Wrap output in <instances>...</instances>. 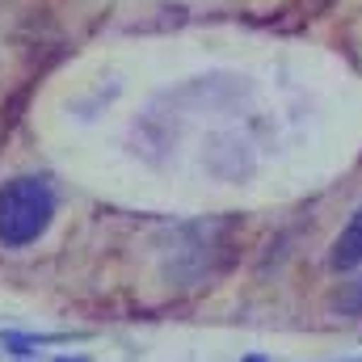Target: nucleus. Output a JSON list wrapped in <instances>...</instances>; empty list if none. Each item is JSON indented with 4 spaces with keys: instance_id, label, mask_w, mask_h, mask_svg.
<instances>
[{
    "instance_id": "f03ea898",
    "label": "nucleus",
    "mask_w": 362,
    "mask_h": 362,
    "mask_svg": "<svg viewBox=\"0 0 362 362\" xmlns=\"http://www.w3.org/2000/svg\"><path fill=\"white\" fill-rule=\"evenodd\" d=\"M329 266L337 274L362 270V206H354V215L346 219V228L333 236V245H329Z\"/></svg>"
},
{
    "instance_id": "20e7f679",
    "label": "nucleus",
    "mask_w": 362,
    "mask_h": 362,
    "mask_svg": "<svg viewBox=\"0 0 362 362\" xmlns=\"http://www.w3.org/2000/svg\"><path fill=\"white\" fill-rule=\"evenodd\" d=\"M341 308H346V312H362V278L350 282V295L341 299Z\"/></svg>"
},
{
    "instance_id": "f257e3e1",
    "label": "nucleus",
    "mask_w": 362,
    "mask_h": 362,
    "mask_svg": "<svg viewBox=\"0 0 362 362\" xmlns=\"http://www.w3.org/2000/svg\"><path fill=\"white\" fill-rule=\"evenodd\" d=\"M59 194L51 177L25 173L0 185V249H30L47 236Z\"/></svg>"
},
{
    "instance_id": "423d86ee",
    "label": "nucleus",
    "mask_w": 362,
    "mask_h": 362,
    "mask_svg": "<svg viewBox=\"0 0 362 362\" xmlns=\"http://www.w3.org/2000/svg\"><path fill=\"white\" fill-rule=\"evenodd\" d=\"M346 362H362V358H346Z\"/></svg>"
},
{
    "instance_id": "39448f33",
    "label": "nucleus",
    "mask_w": 362,
    "mask_h": 362,
    "mask_svg": "<svg viewBox=\"0 0 362 362\" xmlns=\"http://www.w3.org/2000/svg\"><path fill=\"white\" fill-rule=\"evenodd\" d=\"M59 362H81V358H59Z\"/></svg>"
},
{
    "instance_id": "7ed1b4c3",
    "label": "nucleus",
    "mask_w": 362,
    "mask_h": 362,
    "mask_svg": "<svg viewBox=\"0 0 362 362\" xmlns=\"http://www.w3.org/2000/svg\"><path fill=\"white\" fill-rule=\"evenodd\" d=\"M13 354H34L38 346H55V341H68V337H47V333H4L0 337Z\"/></svg>"
}]
</instances>
